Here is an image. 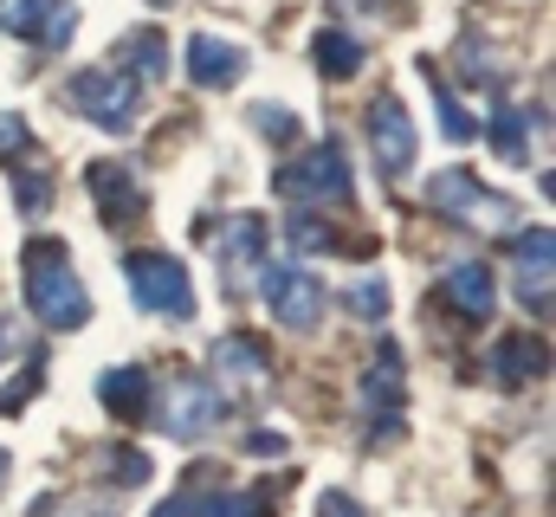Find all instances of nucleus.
<instances>
[{
	"label": "nucleus",
	"mask_w": 556,
	"mask_h": 517,
	"mask_svg": "<svg viewBox=\"0 0 556 517\" xmlns=\"http://www.w3.org/2000/svg\"><path fill=\"white\" fill-rule=\"evenodd\" d=\"M7 486H13V453L0 446V499H7Z\"/></svg>",
	"instance_id": "c9c22d12"
},
{
	"label": "nucleus",
	"mask_w": 556,
	"mask_h": 517,
	"mask_svg": "<svg viewBox=\"0 0 556 517\" xmlns=\"http://www.w3.org/2000/svg\"><path fill=\"white\" fill-rule=\"evenodd\" d=\"M427 207L446 214L453 227H472V234H511L518 227V201L498 194V188H485L472 168H440L427 181Z\"/></svg>",
	"instance_id": "f03ea898"
},
{
	"label": "nucleus",
	"mask_w": 556,
	"mask_h": 517,
	"mask_svg": "<svg viewBox=\"0 0 556 517\" xmlns=\"http://www.w3.org/2000/svg\"><path fill=\"white\" fill-rule=\"evenodd\" d=\"M0 26L13 39H33L39 52H65L72 33H78V7L72 0H7L0 7Z\"/></svg>",
	"instance_id": "f8f14e48"
},
{
	"label": "nucleus",
	"mask_w": 556,
	"mask_h": 517,
	"mask_svg": "<svg viewBox=\"0 0 556 517\" xmlns=\"http://www.w3.org/2000/svg\"><path fill=\"white\" fill-rule=\"evenodd\" d=\"M247 453H260V459H266V453H285V433H273V427H260V433H253V440H247Z\"/></svg>",
	"instance_id": "f704fd0d"
},
{
	"label": "nucleus",
	"mask_w": 556,
	"mask_h": 517,
	"mask_svg": "<svg viewBox=\"0 0 556 517\" xmlns=\"http://www.w3.org/2000/svg\"><path fill=\"white\" fill-rule=\"evenodd\" d=\"M7 175H13V207H20L26 220H39V214L52 207V168L26 149V155H7Z\"/></svg>",
	"instance_id": "412c9836"
},
{
	"label": "nucleus",
	"mask_w": 556,
	"mask_h": 517,
	"mask_svg": "<svg viewBox=\"0 0 556 517\" xmlns=\"http://www.w3.org/2000/svg\"><path fill=\"white\" fill-rule=\"evenodd\" d=\"M492 149H498V162H531L525 104H492Z\"/></svg>",
	"instance_id": "4be33fe9"
},
{
	"label": "nucleus",
	"mask_w": 556,
	"mask_h": 517,
	"mask_svg": "<svg viewBox=\"0 0 556 517\" xmlns=\"http://www.w3.org/2000/svg\"><path fill=\"white\" fill-rule=\"evenodd\" d=\"M130 272V291L149 317H168V324H188L194 317V285H188V265L168 253H130L124 258Z\"/></svg>",
	"instance_id": "0eeeda50"
},
{
	"label": "nucleus",
	"mask_w": 556,
	"mask_h": 517,
	"mask_svg": "<svg viewBox=\"0 0 556 517\" xmlns=\"http://www.w3.org/2000/svg\"><path fill=\"white\" fill-rule=\"evenodd\" d=\"M260 265H266V220H260V214H233V220L220 227V240H214L220 291H227V298H247L253 278H260Z\"/></svg>",
	"instance_id": "1a4fd4ad"
},
{
	"label": "nucleus",
	"mask_w": 556,
	"mask_h": 517,
	"mask_svg": "<svg viewBox=\"0 0 556 517\" xmlns=\"http://www.w3.org/2000/svg\"><path fill=\"white\" fill-rule=\"evenodd\" d=\"M260 291H266V304H273V317L285 330H317V317H324V278L304 258H266L260 265Z\"/></svg>",
	"instance_id": "6e6552de"
},
{
	"label": "nucleus",
	"mask_w": 556,
	"mask_h": 517,
	"mask_svg": "<svg viewBox=\"0 0 556 517\" xmlns=\"http://www.w3.org/2000/svg\"><path fill=\"white\" fill-rule=\"evenodd\" d=\"M311 59H317V72H324L330 85H343V78H356V72H363V59H369V52H363V39H356V33L324 26V33L311 39Z\"/></svg>",
	"instance_id": "aec40b11"
},
{
	"label": "nucleus",
	"mask_w": 556,
	"mask_h": 517,
	"mask_svg": "<svg viewBox=\"0 0 556 517\" xmlns=\"http://www.w3.org/2000/svg\"><path fill=\"white\" fill-rule=\"evenodd\" d=\"M207 363H214V382L233 388V394H266V388H273V350H266V337H253V330L214 337Z\"/></svg>",
	"instance_id": "9b49d317"
},
{
	"label": "nucleus",
	"mask_w": 556,
	"mask_h": 517,
	"mask_svg": "<svg viewBox=\"0 0 556 517\" xmlns=\"http://www.w3.org/2000/svg\"><path fill=\"white\" fill-rule=\"evenodd\" d=\"M459 72H466V85H505V72L492 59H479V46H459Z\"/></svg>",
	"instance_id": "7c9ffc66"
},
{
	"label": "nucleus",
	"mask_w": 556,
	"mask_h": 517,
	"mask_svg": "<svg viewBox=\"0 0 556 517\" xmlns=\"http://www.w3.org/2000/svg\"><path fill=\"white\" fill-rule=\"evenodd\" d=\"M207 492H214V466H194V472L181 479V492L155 505V517H201V499H207Z\"/></svg>",
	"instance_id": "bb28decb"
},
{
	"label": "nucleus",
	"mask_w": 556,
	"mask_h": 517,
	"mask_svg": "<svg viewBox=\"0 0 556 517\" xmlns=\"http://www.w3.org/2000/svg\"><path fill=\"white\" fill-rule=\"evenodd\" d=\"M343 304H350V317H356V324H382V317H389V285L363 272V278L343 291Z\"/></svg>",
	"instance_id": "a878e982"
},
{
	"label": "nucleus",
	"mask_w": 556,
	"mask_h": 517,
	"mask_svg": "<svg viewBox=\"0 0 556 517\" xmlns=\"http://www.w3.org/2000/svg\"><path fill=\"white\" fill-rule=\"evenodd\" d=\"M253 129L273 136V142H298V117L285 104H253Z\"/></svg>",
	"instance_id": "c756f323"
},
{
	"label": "nucleus",
	"mask_w": 556,
	"mask_h": 517,
	"mask_svg": "<svg viewBox=\"0 0 556 517\" xmlns=\"http://www.w3.org/2000/svg\"><path fill=\"white\" fill-rule=\"evenodd\" d=\"M440 304H446L453 317H466V324H485V317L498 311V278H492V265H485V258H453V265L440 272Z\"/></svg>",
	"instance_id": "ddd939ff"
},
{
	"label": "nucleus",
	"mask_w": 556,
	"mask_h": 517,
	"mask_svg": "<svg viewBox=\"0 0 556 517\" xmlns=\"http://www.w3.org/2000/svg\"><path fill=\"white\" fill-rule=\"evenodd\" d=\"M39 388H46V356H39V350H26V363H20V382L0 388V414H20V407L39 394Z\"/></svg>",
	"instance_id": "cd10ccee"
},
{
	"label": "nucleus",
	"mask_w": 556,
	"mask_h": 517,
	"mask_svg": "<svg viewBox=\"0 0 556 517\" xmlns=\"http://www.w3.org/2000/svg\"><path fill=\"white\" fill-rule=\"evenodd\" d=\"M98 479H104V486H124V492H130V486H149V453H142V446L104 453V459H98Z\"/></svg>",
	"instance_id": "393cba45"
},
{
	"label": "nucleus",
	"mask_w": 556,
	"mask_h": 517,
	"mask_svg": "<svg viewBox=\"0 0 556 517\" xmlns=\"http://www.w3.org/2000/svg\"><path fill=\"white\" fill-rule=\"evenodd\" d=\"M98 394H104V407H111L117 420H142V414H149V394H155V376H149L142 363H117V369L98 376Z\"/></svg>",
	"instance_id": "a211bd4d"
},
{
	"label": "nucleus",
	"mask_w": 556,
	"mask_h": 517,
	"mask_svg": "<svg viewBox=\"0 0 556 517\" xmlns=\"http://www.w3.org/2000/svg\"><path fill=\"white\" fill-rule=\"evenodd\" d=\"M65 104L85 117V124L111 129V136H130L142 117V91L130 72H117V65H85V72H72L65 78Z\"/></svg>",
	"instance_id": "7ed1b4c3"
},
{
	"label": "nucleus",
	"mask_w": 556,
	"mask_h": 517,
	"mask_svg": "<svg viewBox=\"0 0 556 517\" xmlns=\"http://www.w3.org/2000/svg\"><path fill=\"white\" fill-rule=\"evenodd\" d=\"M220 414H227L220 388L201 382V376H175V382L162 388V394H149V420H155L168 440H181V446L207 440V433L220 427Z\"/></svg>",
	"instance_id": "423d86ee"
},
{
	"label": "nucleus",
	"mask_w": 556,
	"mask_h": 517,
	"mask_svg": "<svg viewBox=\"0 0 556 517\" xmlns=\"http://www.w3.org/2000/svg\"><path fill=\"white\" fill-rule=\"evenodd\" d=\"M420 78H427V91H433V104H440V136H446V142H472V117L459 111V98L440 85V72H433L427 59H420Z\"/></svg>",
	"instance_id": "b1692460"
},
{
	"label": "nucleus",
	"mask_w": 556,
	"mask_h": 517,
	"mask_svg": "<svg viewBox=\"0 0 556 517\" xmlns=\"http://www.w3.org/2000/svg\"><path fill=\"white\" fill-rule=\"evenodd\" d=\"M273 194L278 201H304V207H324V201H356V175H350V155L324 136L317 149H304L298 162L273 168Z\"/></svg>",
	"instance_id": "20e7f679"
},
{
	"label": "nucleus",
	"mask_w": 556,
	"mask_h": 517,
	"mask_svg": "<svg viewBox=\"0 0 556 517\" xmlns=\"http://www.w3.org/2000/svg\"><path fill=\"white\" fill-rule=\"evenodd\" d=\"M291 240H298L304 253H337V247H343V234H337L330 220H317V214H291Z\"/></svg>",
	"instance_id": "c85d7f7f"
},
{
	"label": "nucleus",
	"mask_w": 556,
	"mask_h": 517,
	"mask_svg": "<svg viewBox=\"0 0 556 517\" xmlns=\"http://www.w3.org/2000/svg\"><path fill=\"white\" fill-rule=\"evenodd\" d=\"M13 356H26V330H20V317H0V369Z\"/></svg>",
	"instance_id": "2f4dec72"
},
{
	"label": "nucleus",
	"mask_w": 556,
	"mask_h": 517,
	"mask_svg": "<svg viewBox=\"0 0 556 517\" xmlns=\"http://www.w3.org/2000/svg\"><path fill=\"white\" fill-rule=\"evenodd\" d=\"M188 78H194L201 91H227V85L247 78V52H240L233 39H220V33H194V39H188Z\"/></svg>",
	"instance_id": "dca6fc26"
},
{
	"label": "nucleus",
	"mask_w": 556,
	"mask_h": 517,
	"mask_svg": "<svg viewBox=\"0 0 556 517\" xmlns=\"http://www.w3.org/2000/svg\"><path fill=\"white\" fill-rule=\"evenodd\" d=\"M20 278H26V311H39L46 330H85L91 324V291H85L65 240H26Z\"/></svg>",
	"instance_id": "f257e3e1"
},
{
	"label": "nucleus",
	"mask_w": 556,
	"mask_h": 517,
	"mask_svg": "<svg viewBox=\"0 0 556 517\" xmlns=\"http://www.w3.org/2000/svg\"><path fill=\"white\" fill-rule=\"evenodd\" d=\"M356 414H363V433H369L376 446L402 440V414H408V369H402V350H395V343H382V350L369 356V369H363V382H356Z\"/></svg>",
	"instance_id": "39448f33"
},
{
	"label": "nucleus",
	"mask_w": 556,
	"mask_h": 517,
	"mask_svg": "<svg viewBox=\"0 0 556 517\" xmlns=\"http://www.w3.org/2000/svg\"><path fill=\"white\" fill-rule=\"evenodd\" d=\"M551 253H556V234L551 227H531L511 258H518V298H525V311H538V317H551Z\"/></svg>",
	"instance_id": "f3484780"
},
{
	"label": "nucleus",
	"mask_w": 556,
	"mask_h": 517,
	"mask_svg": "<svg viewBox=\"0 0 556 517\" xmlns=\"http://www.w3.org/2000/svg\"><path fill=\"white\" fill-rule=\"evenodd\" d=\"M369 149H376V168L389 181H402L415 168V124H408L402 98H376L369 104Z\"/></svg>",
	"instance_id": "4468645a"
},
{
	"label": "nucleus",
	"mask_w": 556,
	"mask_h": 517,
	"mask_svg": "<svg viewBox=\"0 0 556 517\" xmlns=\"http://www.w3.org/2000/svg\"><path fill=\"white\" fill-rule=\"evenodd\" d=\"M111 52H117V72H130V78H142V85H162V78H168V39H162L155 26L124 33Z\"/></svg>",
	"instance_id": "6ab92c4d"
},
{
	"label": "nucleus",
	"mask_w": 556,
	"mask_h": 517,
	"mask_svg": "<svg viewBox=\"0 0 556 517\" xmlns=\"http://www.w3.org/2000/svg\"><path fill=\"white\" fill-rule=\"evenodd\" d=\"M544 369H551V343L531 337V330H511V337H498V343L485 350V376H492V388H531Z\"/></svg>",
	"instance_id": "2eb2a0df"
},
{
	"label": "nucleus",
	"mask_w": 556,
	"mask_h": 517,
	"mask_svg": "<svg viewBox=\"0 0 556 517\" xmlns=\"http://www.w3.org/2000/svg\"><path fill=\"white\" fill-rule=\"evenodd\" d=\"M85 188H91L104 227H117V234L142 227V214H149V188H142V175L130 168V162H91V168H85Z\"/></svg>",
	"instance_id": "9d476101"
},
{
	"label": "nucleus",
	"mask_w": 556,
	"mask_h": 517,
	"mask_svg": "<svg viewBox=\"0 0 556 517\" xmlns=\"http://www.w3.org/2000/svg\"><path fill=\"white\" fill-rule=\"evenodd\" d=\"M201 517H273V492H266V486H253V492L214 486V492L201 499Z\"/></svg>",
	"instance_id": "5701e85b"
},
{
	"label": "nucleus",
	"mask_w": 556,
	"mask_h": 517,
	"mask_svg": "<svg viewBox=\"0 0 556 517\" xmlns=\"http://www.w3.org/2000/svg\"><path fill=\"white\" fill-rule=\"evenodd\" d=\"M149 7H175V0H149Z\"/></svg>",
	"instance_id": "e433bc0d"
},
{
	"label": "nucleus",
	"mask_w": 556,
	"mask_h": 517,
	"mask_svg": "<svg viewBox=\"0 0 556 517\" xmlns=\"http://www.w3.org/2000/svg\"><path fill=\"white\" fill-rule=\"evenodd\" d=\"M65 517H117V505H111V499H72Z\"/></svg>",
	"instance_id": "72a5a7b5"
},
{
	"label": "nucleus",
	"mask_w": 556,
	"mask_h": 517,
	"mask_svg": "<svg viewBox=\"0 0 556 517\" xmlns=\"http://www.w3.org/2000/svg\"><path fill=\"white\" fill-rule=\"evenodd\" d=\"M317 517H363V505H356L350 492H324V505H317Z\"/></svg>",
	"instance_id": "473e14b6"
}]
</instances>
